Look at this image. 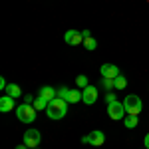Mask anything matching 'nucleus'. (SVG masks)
Returning <instances> with one entry per match:
<instances>
[{
	"label": "nucleus",
	"instance_id": "nucleus-1",
	"mask_svg": "<svg viewBox=\"0 0 149 149\" xmlns=\"http://www.w3.org/2000/svg\"><path fill=\"white\" fill-rule=\"evenodd\" d=\"M68 105L70 103L66 100H62V97H56V100H52V102L48 103V109L46 113L50 119H62V117H66L68 113Z\"/></svg>",
	"mask_w": 149,
	"mask_h": 149
},
{
	"label": "nucleus",
	"instance_id": "nucleus-2",
	"mask_svg": "<svg viewBox=\"0 0 149 149\" xmlns=\"http://www.w3.org/2000/svg\"><path fill=\"white\" fill-rule=\"evenodd\" d=\"M16 117L22 121V123H32L36 119V107L30 103H22L16 107Z\"/></svg>",
	"mask_w": 149,
	"mask_h": 149
},
{
	"label": "nucleus",
	"instance_id": "nucleus-3",
	"mask_svg": "<svg viewBox=\"0 0 149 149\" xmlns=\"http://www.w3.org/2000/svg\"><path fill=\"white\" fill-rule=\"evenodd\" d=\"M123 105H125V111L129 115H139L141 107H143V103H141V100H139V95H135V93H127L125 100H123Z\"/></svg>",
	"mask_w": 149,
	"mask_h": 149
},
{
	"label": "nucleus",
	"instance_id": "nucleus-4",
	"mask_svg": "<svg viewBox=\"0 0 149 149\" xmlns=\"http://www.w3.org/2000/svg\"><path fill=\"white\" fill-rule=\"evenodd\" d=\"M125 105L121 102H113V103H107V115H109V119H113V121H119V119H123L125 117Z\"/></svg>",
	"mask_w": 149,
	"mask_h": 149
},
{
	"label": "nucleus",
	"instance_id": "nucleus-5",
	"mask_svg": "<svg viewBox=\"0 0 149 149\" xmlns=\"http://www.w3.org/2000/svg\"><path fill=\"white\" fill-rule=\"evenodd\" d=\"M40 141H42V135H40L38 129H28V131L24 133V145H28V149L38 147Z\"/></svg>",
	"mask_w": 149,
	"mask_h": 149
},
{
	"label": "nucleus",
	"instance_id": "nucleus-6",
	"mask_svg": "<svg viewBox=\"0 0 149 149\" xmlns=\"http://www.w3.org/2000/svg\"><path fill=\"white\" fill-rule=\"evenodd\" d=\"M81 141H84V143H90V145H103L105 135H103V131L95 129V131H92V133L84 135V137H81Z\"/></svg>",
	"mask_w": 149,
	"mask_h": 149
},
{
	"label": "nucleus",
	"instance_id": "nucleus-7",
	"mask_svg": "<svg viewBox=\"0 0 149 149\" xmlns=\"http://www.w3.org/2000/svg\"><path fill=\"white\" fill-rule=\"evenodd\" d=\"M64 40H66V44H70V46H80V44H84L81 30H68L64 34Z\"/></svg>",
	"mask_w": 149,
	"mask_h": 149
},
{
	"label": "nucleus",
	"instance_id": "nucleus-8",
	"mask_svg": "<svg viewBox=\"0 0 149 149\" xmlns=\"http://www.w3.org/2000/svg\"><path fill=\"white\" fill-rule=\"evenodd\" d=\"M81 102L86 103V105H92V103H95V102H97V90H95L93 86L84 88V90H81Z\"/></svg>",
	"mask_w": 149,
	"mask_h": 149
},
{
	"label": "nucleus",
	"instance_id": "nucleus-9",
	"mask_svg": "<svg viewBox=\"0 0 149 149\" xmlns=\"http://www.w3.org/2000/svg\"><path fill=\"white\" fill-rule=\"evenodd\" d=\"M100 72H102L103 78H111V80H115L119 76V68L115 64H103L102 68H100Z\"/></svg>",
	"mask_w": 149,
	"mask_h": 149
},
{
	"label": "nucleus",
	"instance_id": "nucleus-10",
	"mask_svg": "<svg viewBox=\"0 0 149 149\" xmlns=\"http://www.w3.org/2000/svg\"><path fill=\"white\" fill-rule=\"evenodd\" d=\"M14 107H16V105H14V97H10V95H2V97H0V111L8 113Z\"/></svg>",
	"mask_w": 149,
	"mask_h": 149
},
{
	"label": "nucleus",
	"instance_id": "nucleus-11",
	"mask_svg": "<svg viewBox=\"0 0 149 149\" xmlns=\"http://www.w3.org/2000/svg\"><path fill=\"white\" fill-rule=\"evenodd\" d=\"M40 97H44V100L50 103L52 100H56V97H58V90L50 88V86H44V88L40 90Z\"/></svg>",
	"mask_w": 149,
	"mask_h": 149
},
{
	"label": "nucleus",
	"instance_id": "nucleus-12",
	"mask_svg": "<svg viewBox=\"0 0 149 149\" xmlns=\"http://www.w3.org/2000/svg\"><path fill=\"white\" fill-rule=\"evenodd\" d=\"M6 92V95H10V97H22V90H20V86L18 84H8V88L4 90Z\"/></svg>",
	"mask_w": 149,
	"mask_h": 149
},
{
	"label": "nucleus",
	"instance_id": "nucleus-13",
	"mask_svg": "<svg viewBox=\"0 0 149 149\" xmlns=\"http://www.w3.org/2000/svg\"><path fill=\"white\" fill-rule=\"evenodd\" d=\"M139 123V119H137V115H129L127 113L125 117H123V125L127 127V129H133V127Z\"/></svg>",
	"mask_w": 149,
	"mask_h": 149
},
{
	"label": "nucleus",
	"instance_id": "nucleus-14",
	"mask_svg": "<svg viewBox=\"0 0 149 149\" xmlns=\"http://www.w3.org/2000/svg\"><path fill=\"white\" fill-rule=\"evenodd\" d=\"M32 105L36 107V111H44V109H48V102L44 100V97H40V95L34 100V103H32Z\"/></svg>",
	"mask_w": 149,
	"mask_h": 149
},
{
	"label": "nucleus",
	"instance_id": "nucleus-15",
	"mask_svg": "<svg viewBox=\"0 0 149 149\" xmlns=\"http://www.w3.org/2000/svg\"><path fill=\"white\" fill-rule=\"evenodd\" d=\"M80 100H81V92H78V90H70L68 103H78Z\"/></svg>",
	"mask_w": 149,
	"mask_h": 149
},
{
	"label": "nucleus",
	"instance_id": "nucleus-16",
	"mask_svg": "<svg viewBox=\"0 0 149 149\" xmlns=\"http://www.w3.org/2000/svg\"><path fill=\"white\" fill-rule=\"evenodd\" d=\"M125 88H127L125 76H121V74H119V76L115 78V90H125Z\"/></svg>",
	"mask_w": 149,
	"mask_h": 149
},
{
	"label": "nucleus",
	"instance_id": "nucleus-17",
	"mask_svg": "<svg viewBox=\"0 0 149 149\" xmlns=\"http://www.w3.org/2000/svg\"><path fill=\"white\" fill-rule=\"evenodd\" d=\"M84 46H86V50H90V52H92V50L97 48V42H95L93 38H86V40H84Z\"/></svg>",
	"mask_w": 149,
	"mask_h": 149
},
{
	"label": "nucleus",
	"instance_id": "nucleus-18",
	"mask_svg": "<svg viewBox=\"0 0 149 149\" xmlns=\"http://www.w3.org/2000/svg\"><path fill=\"white\" fill-rule=\"evenodd\" d=\"M76 86L81 88V90L88 88V86H90V84H88V76H78V78H76Z\"/></svg>",
	"mask_w": 149,
	"mask_h": 149
},
{
	"label": "nucleus",
	"instance_id": "nucleus-19",
	"mask_svg": "<svg viewBox=\"0 0 149 149\" xmlns=\"http://www.w3.org/2000/svg\"><path fill=\"white\" fill-rule=\"evenodd\" d=\"M68 95H70L68 88H64V86H62V88L58 90V97H62V100H66V102H68Z\"/></svg>",
	"mask_w": 149,
	"mask_h": 149
},
{
	"label": "nucleus",
	"instance_id": "nucleus-20",
	"mask_svg": "<svg viewBox=\"0 0 149 149\" xmlns=\"http://www.w3.org/2000/svg\"><path fill=\"white\" fill-rule=\"evenodd\" d=\"M103 86H105V90H115V80H111V78H103Z\"/></svg>",
	"mask_w": 149,
	"mask_h": 149
},
{
	"label": "nucleus",
	"instance_id": "nucleus-21",
	"mask_svg": "<svg viewBox=\"0 0 149 149\" xmlns=\"http://www.w3.org/2000/svg\"><path fill=\"white\" fill-rule=\"evenodd\" d=\"M113 102H117L115 92H107V93H105V103H113Z\"/></svg>",
	"mask_w": 149,
	"mask_h": 149
},
{
	"label": "nucleus",
	"instance_id": "nucleus-22",
	"mask_svg": "<svg viewBox=\"0 0 149 149\" xmlns=\"http://www.w3.org/2000/svg\"><path fill=\"white\" fill-rule=\"evenodd\" d=\"M22 97H24V103H30V105L34 103V97H32L30 93H26V95H22Z\"/></svg>",
	"mask_w": 149,
	"mask_h": 149
},
{
	"label": "nucleus",
	"instance_id": "nucleus-23",
	"mask_svg": "<svg viewBox=\"0 0 149 149\" xmlns=\"http://www.w3.org/2000/svg\"><path fill=\"white\" fill-rule=\"evenodd\" d=\"M81 36H84V40H86V38H92V34H90V30H81Z\"/></svg>",
	"mask_w": 149,
	"mask_h": 149
},
{
	"label": "nucleus",
	"instance_id": "nucleus-24",
	"mask_svg": "<svg viewBox=\"0 0 149 149\" xmlns=\"http://www.w3.org/2000/svg\"><path fill=\"white\" fill-rule=\"evenodd\" d=\"M143 145H145V149H149V133L145 135V139H143Z\"/></svg>",
	"mask_w": 149,
	"mask_h": 149
},
{
	"label": "nucleus",
	"instance_id": "nucleus-25",
	"mask_svg": "<svg viewBox=\"0 0 149 149\" xmlns=\"http://www.w3.org/2000/svg\"><path fill=\"white\" fill-rule=\"evenodd\" d=\"M16 149H28V145H24V143H22V145H18Z\"/></svg>",
	"mask_w": 149,
	"mask_h": 149
},
{
	"label": "nucleus",
	"instance_id": "nucleus-26",
	"mask_svg": "<svg viewBox=\"0 0 149 149\" xmlns=\"http://www.w3.org/2000/svg\"><path fill=\"white\" fill-rule=\"evenodd\" d=\"M34 149H38V147H34Z\"/></svg>",
	"mask_w": 149,
	"mask_h": 149
}]
</instances>
